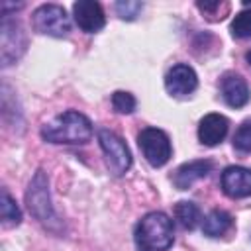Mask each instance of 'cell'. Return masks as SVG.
I'll use <instances>...</instances> for the list:
<instances>
[{"instance_id": "1", "label": "cell", "mask_w": 251, "mask_h": 251, "mask_svg": "<svg viewBox=\"0 0 251 251\" xmlns=\"http://www.w3.org/2000/svg\"><path fill=\"white\" fill-rule=\"evenodd\" d=\"M41 137L57 145H82L92 137V124L84 114L69 110L45 124L41 127Z\"/></svg>"}, {"instance_id": "2", "label": "cell", "mask_w": 251, "mask_h": 251, "mask_svg": "<svg viewBox=\"0 0 251 251\" xmlns=\"http://www.w3.org/2000/svg\"><path fill=\"white\" fill-rule=\"evenodd\" d=\"M173 220L163 212H149L135 226L137 247H145L149 251H167L173 245Z\"/></svg>"}, {"instance_id": "3", "label": "cell", "mask_w": 251, "mask_h": 251, "mask_svg": "<svg viewBox=\"0 0 251 251\" xmlns=\"http://www.w3.org/2000/svg\"><path fill=\"white\" fill-rule=\"evenodd\" d=\"M27 39L22 24L12 18V14H2V24H0V61L2 67H8L16 63L22 53L25 51Z\"/></svg>"}, {"instance_id": "4", "label": "cell", "mask_w": 251, "mask_h": 251, "mask_svg": "<svg viewBox=\"0 0 251 251\" xmlns=\"http://www.w3.org/2000/svg\"><path fill=\"white\" fill-rule=\"evenodd\" d=\"M96 135H98V143L102 147V153L106 157V165H108L110 173L116 176L126 175L131 167V153H129V147L126 145V141L108 127H100Z\"/></svg>"}, {"instance_id": "5", "label": "cell", "mask_w": 251, "mask_h": 251, "mask_svg": "<svg viewBox=\"0 0 251 251\" xmlns=\"http://www.w3.org/2000/svg\"><path fill=\"white\" fill-rule=\"evenodd\" d=\"M31 22L35 31L51 37H67L71 31V18L59 4H41L39 8H35Z\"/></svg>"}, {"instance_id": "6", "label": "cell", "mask_w": 251, "mask_h": 251, "mask_svg": "<svg viewBox=\"0 0 251 251\" xmlns=\"http://www.w3.org/2000/svg\"><path fill=\"white\" fill-rule=\"evenodd\" d=\"M25 204L27 210L33 214L35 220H39L41 224H53L57 222V216L53 212L51 206V198H49V186H47V176L43 171H37L35 176L29 182V188L25 192Z\"/></svg>"}, {"instance_id": "7", "label": "cell", "mask_w": 251, "mask_h": 251, "mask_svg": "<svg viewBox=\"0 0 251 251\" xmlns=\"http://www.w3.org/2000/svg\"><path fill=\"white\" fill-rule=\"evenodd\" d=\"M137 143H139V149H141L145 161L151 167H155V169L163 167L171 159V153H173L171 139L159 127H145V129H141V133L137 135Z\"/></svg>"}, {"instance_id": "8", "label": "cell", "mask_w": 251, "mask_h": 251, "mask_svg": "<svg viewBox=\"0 0 251 251\" xmlns=\"http://www.w3.org/2000/svg\"><path fill=\"white\" fill-rule=\"evenodd\" d=\"M196 86H198V76L194 69L184 63L173 65L165 75V88L173 96H188L196 90Z\"/></svg>"}, {"instance_id": "9", "label": "cell", "mask_w": 251, "mask_h": 251, "mask_svg": "<svg viewBox=\"0 0 251 251\" xmlns=\"http://www.w3.org/2000/svg\"><path fill=\"white\" fill-rule=\"evenodd\" d=\"M73 16L76 25L86 33H96L106 25L104 10L94 0H78L73 4Z\"/></svg>"}, {"instance_id": "10", "label": "cell", "mask_w": 251, "mask_h": 251, "mask_svg": "<svg viewBox=\"0 0 251 251\" xmlns=\"http://www.w3.org/2000/svg\"><path fill=\"white\" fill-rule=\"evenodd\" d=\"M220 184L229 198H247L251 196V169L231 165L224 169Z\"/></svg>"}, {"instance_id": "11", "label": "cell", "mask_w": 251, "mask_h": 251, "mask_svg": "<svg viewBox=\"0 0 251 251\" xmlns=\"http://www.w3.org/2000/svg\"><path fill=\"white\" fill-rule=\"evenodd\" d=\"M214 169V163L208 161V159H196V161H188L184 165H180L175 175H173V184L178 188V190H186L190 188L196 180L208 176Z\"/></svg>"}, {"instance_id": "12", "label": "cell", "mask_w": 251, "mask_h": 251, "mask_svg": "<svg viewBox=\"0 0 251 251\" xmlns=\"http://www.w3.org/2000/svg\"><path fill=\"white\" fill-rule=\"evenodd\" d=\"M227 127H229V122L226 116L206 114L198 124V139H200V143L214 147L224 141V137L227 135Z\"/></svg>"}, {"instance_id": "13", "label": "cell", "mask_w": 251, "mask_h": 251, "mask_svg": "<svg viewBox=\"0 0 251 251\" xmlns=\"http://www.w3.org/2000/svg\"><path fill=\"white\" fill-rule=\"evenodd\" d=\"M220 92H222V98L226 100V104L231 108H243L251 98L247 82L239 75H231V73L224 75V78L220 82Z\"/></svg>"}, {"instance_id": "14", "label": "cell", "mask_w": 251, "mask_h": 251, "mask_svg": "<svg viewBox=\"0 0 251 251\" xmlns=\"http://www.w3.org/2000/svg\"><path fill=\"white\" fill-rule=\"evenodd\" d=\"M231 224H233V220H231V216L226 210H212L204 218L202 231L208 237H220V235H224L231 227Z\"/></svg>"}, {"instance_id": "15", "label": "cell", "mask_w": 251, "mask_h": 251, "mask_svg": "<svg viewBox=\"0 0 251 251\" xmlns=\"http://www.w3.org/2000/svg\"><path fill=\"white\" fill-rule=\"evenodd\" d=\"M175 218L178 220V224L184 229H194L200 222V208L194 202L188 200H180L175 206Z\"/></svg>"}, {"instance_id": "16", "label": "cell", "mask_w": 251, "mask_h": 251, "mask_svg": "<svg viewBox=\"0 0 251 251\" xmlns=\"http://www.w3.org/2000/svg\"><path fill=\"white\" fill-rule=\"evenodd\" d=\"M0 214H2V222L6 226H18L22 222V212L18 208V204L14 202V198L10 196V192L6 188H2V206H0Z\"/></svg>"}, {"instance_id": "17", "label": "cell", "mask_w": 251, "mask_h": 251, "mask_svg": "<svg viewBox=\"0 0 251 251\" xmlns=\"http://www.w3.org/2000/svg\"><path fill=\"white\" fill-rule=\"evenodd\" d=\"M229 31L235 39H247L251 37V10H241L231 20Z\"/></svg>"}, {"instance_id": "18", "label": "cell", "mask_w": 251, "mask_h": 251, "mask_svg": "<svg viewBox=\"0 0 251 251\" xmlns=\"http://www.w3.org/2000/svg\"><path fill=\"white\" fill-rule=\"evenodd\" d=\"M135 96L129 94V92H124V90H116L112 94V106L118 114H131L135 110Z\"/></svg>"}, {"instance_id": "19", "label": "cell", "mask_w": 251, "mask_h": 251, "mask_svg": "<svg viewBox=\"0 0 251 251\" xmlns=\"http://www.w3.org/2000/svg\"><path fill=\"white\" fill-rule=\"evenodd\" d=\"M233 147L241 153H251V120H245L237 127L233 135Z\"/></svg>"}, {"instance_id": "20", "label": "cell", "mask_w": 251, "mask_h": 251, "mask_svg": "<svg viewBox=\"0 0 251 251\" xmlns=\"http://www.w3.org/2000/svg\"><path fill=\"white\" fill-rule=\"evenodd\" d=\"M143 4L135 0H126V2H116V12L122 20H135L141 12Z\"/></svg>"}, {"instance_id": "21", "label": "cell", "mask_w": 251, "mask_h": 251, "mask_svg": "<svg viewBox=\"0 0 251 251\" xmlns=\"http://www.w3.org/2000/svg\"><path fill=\"white\" fill-rule=\"evenodd\" d=\"M247 63H249V65H251V49H249V51H247Z\"/></svg>"}, {"instance_id": "22", "label": "cell", "mask_w": 251, "mask_h": 251, "mask_svg": "<svg viewBox=\"0 0 251 251\" xmlns=\"http://www.w3.org/2000/svg\"><path fill=\"white\" fill-rule=\"evenodd\" d=\"M137 251H149V249H145V247H137Z\"/></svg>"}]
</instances>
